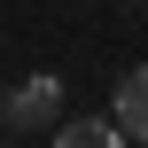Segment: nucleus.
<instances>
[{
  "mask_svg": "<svg viewBox=\"0 0 148 148\" xmlns=\"http://www.w3.org/2000/svg\"><path fill=\"white\" fill-rule=\"evenodd\" d=\"M55 101H62V78L39 70V78H23V86L8 94V125H16V133H47V125H55Z\"/></svg>",
  "mask_w": 148,
  "mask_h": 148,
  "instance_id": "f257e3e1",
  "label": "nucleus"
},
{
  "mask_svg": "<svg viewBox=\"0 0 148 148\" xmlns=\"http://www.w3.org/2000/svg\"><path fill=\"white\" fill-rule=\"evenodd\" d=\"M117 125H125V140H148V62L117 78Z\"/></svg>",
  "mask_w": 148,
  "mask_h": 148,
  "instance_id": "f03ea898",
  "label": "nucleus"
},
{
  "mask_svg": "<svg viewBox=\"0 0 148 148\" xmlns=\"http://www.w3.org/2000/svg\"><path fill=\"white\" fill-rule=\"evenodd\" d=\"M55 140H62V148H117V140H125V125H117V109H109V117H62Z\"/></svg>",
  "mask_w": 148,
  "mask_h": 148,
  "instance_id": "7ed1b4c3",
  "label": "nucleus"
}]
</instances>
